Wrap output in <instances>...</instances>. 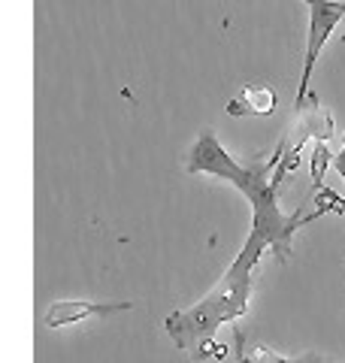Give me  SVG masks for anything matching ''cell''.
Returning a JSON list of instances; mask_svg holds the SVG:
<instances>
[{
	"instance_id": "6da1fadb",
	"label": "cell",
	"mask_w": 345,
	"mask_h": 363,
	"mask_svg": "<svg viewBox=\"0 0 345 363\" xmlns=\"http://www.w3.org/2000/svg\"><path fill=\"white\" fill-rule=\"evenodd\" d=\"M279 164H282V145L267 161L239 164L236 157L218 143V136L212 130H203L197 136V143L191 145L185 169L194 176H218V179L230 182L236 191H243L246 200L251 203V230L248 233L261 236V242L275 255V260L285 264L288 255H291L294 233L312 218H300V209L288 218L279 209V179L273 173Z\"/></svg>"
},
{
	"instance_id": "7a4b0ae2",
	"label": "cell",
	"mask_w": 345,
	"mask_h": 363,
	"mask_svg": "<svg viewBox=\"0 0 345 363\" xmlns=\"http://www.w3.org/2000/svg\"><path fill=\"white\" fill-rule=\"evenodd\" d=\"M267 255V245L261 236L248 233V240L239 248L236 260L224 269L218 285L200 297L188 309L170 312L164 318V330L176 342L179 351H188L194 360H209L221 357V345L215 342L218 327L221 324H236L239 318L248 312V297H251V272Z\"/></svg>"
},
{
	"instance_id": "3957f363",
	"label": "cell",
	"mask_w": 345,
	"mask_h": 363,
	"mask_svg": "<svg viewBox=\"0 0 345 363\" xmlns=\"http://www.w3.org/2000/svg\"><path fill=\"white\" fill-rule=\"evenodd\" d=\"M306 6H309V33H306V52H303V73H300V85H297V100H294L297 112L306 106L321 49L330 40V33L339 25H345V0H306Z\"/></svg>"
},
{
	"instance_id": "277c9868",
	"label": "cell",
	"mask_w": 345,
	"mask_h": 363,
	"mask_svg": "<svg viewBox=\"0 0 345 363\" xmlns=\"http://www.w3.org/2000/svg\"><path fill=\"white\" fill-rule=\"evenodd\" d=\"M133 303H91V300H55L49 309H45L43 321L52 330H61V327L70 324H82V321H94V318H109L119 312H131Z\"/></svg>"
},
{
	"instance_id": "5b68a950",
	"label": "cell",
	"mask_w": 345,
	"mask_h": 363,
	"mask_svg": "<svg viewBox=\"0 0 345 363\" xmlns=\"http://www.w3.org/2000/svg\"><path fill=\"white\" fill-rule=\"evenodd\" d=\"M279 106V94L273 88H243L236 97L227 100L230 118H267Z\"/></svg>"
},
{
	"instance_id": "8992f818",
	"label": "cell",
	"mask_w": 345,
	"mask_h": 363,
	"mask_svg": "<svg viewBox=\"0 0 345 363\" xmlns=\"http://www.w3.org/2000/svg\"><path fill=\"white\" fill-rule=\"evenodd\" d=\"M236 363H336V360H327V357L315 354V351H306V354H297V357H279L270 348L246 351V336L236 327Z\"/></svg>"
},
{
	"instance_id": "52a82bcc",
	"label": "cell",
	"mask_w": 345,
	"mask_h": 363,
	"mask_svg": "<svg viewBox=\"0 0 345 363\" xmlns=\"http://www.w3.org/2000/svg\"><path fill=\"white\" fill-rule=\"evenodd\" d=\"M309 164H312V182L315 188H321L324 173L333 167V155L327 152V143H312V152H309Z\"/></svg>"
},
{
	"instance_id": "ba28073f",
	"label": "cell",
	"mask_w": 345,
	"mask_h": 363,
	"mask_svg": "<svg viewBox=\"0 0 345 363\" xmlns=\"http://www.w3.org/2000/svg\"><path fill=\"white\" fill-rule=\"evenodd\" d=\"M333 169L342 176V182H345V133H342V149H339V155H333Z\"/></svg>"
},
{
	"instance_id": "9c48e42d",
	"label": "cell",
	"mask_w": 345,
	"mask_h": 363,
	"mask_svg": "<svg viewBox=\"0 0 345 363\" xmlns=\"http://www.w3.org/2000/svg\"><path fill=\"white\" fill-rule=\"evenodd\" d=\"M342 40H345V25H342Z\"/></svg>"
},
{
	"instance_id": "30bf717a",
	"label": "cell",
	"mask_w": 345,
	"mask_h": 363,
	"mask_svg": "<svg viewBox=\"0 0 345 363\" xmlns=\"http://www.w3.org/2000/svg\"><path fill=\"white\" fill-rule=\"evenodd\" d=\"M300 4H306V0H300Z\"/></svg>"
}]
</instances>
